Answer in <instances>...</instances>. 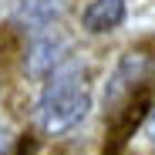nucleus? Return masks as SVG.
<instances>
[{
  "mask_svg": "<svg viewBox=\"0 0 155 155\" xmlns=\"http://www.w3.org/2000/svg\"><path fill=\"white\" fill-rule=\"evenodd\" d=\"M61 10H64V0H14V17L27 31L54 27Z\"/></svg>",
  "mask_w": 155,
  "mask_h": 155,
  "instance_id": "6",
  "label": "nucleus"
},
{
  "mask_svg": "<svg viewBox=\"0 0 155 155\" xmlns=\"http://www.w3.org/2000/svg\"><path fill=\"white\" fill-rule=\"evenodd\" d=\"M128 17V0H88L81 7V31L84 34H111Z\"/></svg>",
  "mask_w": 155,
  "mask_h": 155,
  "instance_id": "5",
  "label": "nucleus"
},
{
  "mask_svg": "<svg viewBox=\"0 0 155 155\" xmlns=\"http://www.w3.org/2000/svg\"><path fill=\"white\" fill-rule=\"evenodd\" d=\"M145 135H148V142L155 145V105H152V111H148V118H145Z\"/></svg>",
  "mask_w": 155,
  "mask_h": 155,
  "instance_id": "7",
  "label": "nucleus"
},
{
  "mask_svg": "<svg viewBox=\"0 0 155 155\" xmlns=\"http://www.w3.org/2000/svg\"><path fill=\"white\" fill-rule=\"evenodd\" d=\"M152 74H155V58L145 54V51H125L118 58L115 71L108 74V84H105V111L118 108L128 94H135L138 88L152 84Z\"/></svg>",
  "mask_w": 155,
  "mask_h": 155,
  "instance_id": "3",
  "label": "nucleus"
},
{
  "mask_svg": "<svg viewBox=\"0 0 155 155\" xmlns=\"http://www.w3.org/2000/svg\"><path fill=\"white\" fill-rule=\"evenodd\" d=\"M91 111V88L84 81V68L68 61L61 71H54L44 81L37 98V125L44 135H68L78 128Z\"/></svg>",
  "mask_w": 155,
  "mask_h": 155,
  "instance_id": "1",
  "label": "nucleus"
},
{
  "mask_svg": "<svg viewBox=\"0 0 155 155\" xmlns=\"http://www.w3.org/2000/svg\"><path fill=\"white\" fill-rule=\"evenodd\" d=\"M71 37L61 27H44L34 31L31 44H27V54H24V71H27L34 81H47L54 71H61L71 58Z\"/></svg>",
  "mask_w": 155,
  "mask_h": 155,
  "instance_id": "4",
  "label": "nucleus"
},
{
  "mask_svg": "<svg viewBox=\"0 0 155 155\" xmlns=\"http://www.w3.org/2000/svg\"><path fill=\"white\" fill-rule=\"evenodd\" d=\"M152 105H155V84H145L135 94H128L118 108H111L108 125H105V152L101 155H121L125 145L132 142V135L145 125Z\"/></svg>",
  "mask_w": 155,
  "mask_h": 155,
  "instance_id": "2",
  "label": "nucleus"
}]
</instances>
